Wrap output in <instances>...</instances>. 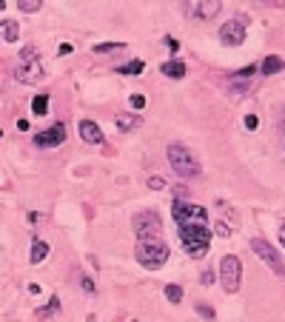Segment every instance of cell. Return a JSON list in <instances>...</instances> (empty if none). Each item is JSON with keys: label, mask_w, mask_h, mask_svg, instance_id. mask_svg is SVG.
I'll use <instances>...</instances> for the list:
<instances>
[{"label": "cell", "mask_w": 285, "mask_h": 322, "mask_svg": "<svg viewBox=\"0 0 285 322\" xmlns=\"http://www.w3.org/2000/svg\"><path fill=\"white\" fill-rule=\"evenodd\" d=\"M168 163H171L174 174L183 180H194L200 174V163L191 152H188V145L183 143H171L168 145Z\"/></svg>", "instance_id": "3957f363"}, {"label": "cell", "mask_w": 285, "mask_h": 322, "mask_svg": "<svg viewBox=\"0 0 285 322\" xmlns=\"http://www.w3.org/2000/svg\"><path fill=\"white\" fill-rule=\"evenodd\" d=\"M114 49H126V46H123V43H94L92 52L94 54H108V52H114Z\"/></svg>", "instance_id": "44dd1931"}, {"label": "cell", "mask_w": 285, "mask_h": 322, "mask_svg": "<svg viewBox=\"0 0 285 322\" xmlns=\"http://www.w3.org/2000/svg\"><path fill=\"white\" fill-rule=\"evenodd\" d=\"M251 248H254V254H257L259 260H262V263L274 271V274H277V276H285V263H282V256L277 254V248H274L271 243H266L262 237H254V240H251Z\"/></svg>", "instance_id": "8992f818"}, {"label": "cell", "mask_w": 285, "mask_h": 322, "mask_svg": "<svg viewBox=\"0 0 285 322\" xmlns=\"http://www.w3.org/2000/svg\"><path fill=\"white\" fill-rule=\"evenodd\" d=\"M214 228H217L220 237H231V228H228L226 223H214Z\"/></svg>", "instance_id": "4316f807"}, {"label": "cell", "mask_w": 285, "mask_h": 322, "mask_svg": "<svg viewBox=\"0 0 285 322\" xmlns=\"http://www.w3.org/2000/svg\"><path fill=\"white\" fill-rule=\"evenodd\" d=\"M146 94H131V109H146Z\"/></svg>", "instance_id": "d4e9b609"}, {"label": "cell", "mask_w": 285, "mask_h": 322, "mask_svg": "<svg viewBox=\"0 0 285 322\" xmlns=\"http://www.w3.org/2000/svg\"><path fill=\"white\" fill-rule=\"evenodd\" d=\"M134 256H137V263L143 265V268L157 271V268H163V265L168 263L171 251H168V245L163 243L160 237H146V240H137V245H134Z\"/></svg>", "instance_id": "7a4b0ae2"}, {"label": "cell", "mask_w": 285, "mask_h": 322, "mask_svg": "<svg viewBox=\"0 0 285 322\" xmlns=\"http://www.w3.org/2000/svg\"><path fill=\"white\" fill-rule=\"evenodd\" d=\"M131 228H134V234H137V240L160 237V231H163V220H160L157 211L143 208V211H137V214L131 217Z\"/></svg>", "instance_id": "5b68a950"}, {"label": "cell", "mask_w": 285, "mask_h": 322, "mask_svg": "<svg viewBox=\"0 0 285 322\" xmlns=\"http://www.w3.org/2000/svg\"><path fill=\"white\" fill-rule=\"evenodd\" d=\"M243 40H246V26H243V17H231L228 23L220 26V43L228 49H237L243 46Z\"/></svg>", "instance_id": "52a82bcc"}, {"label": "cell", "mask_w": 285, "mask_h": 322, "mask_svg": "<svg viewBox=\"0 0 285 322\" xmlns=\"http://www.w3.org/2000/svg\"><path fill=\"white\" fill-rule=\"evenodd\" d=\"M214 280H217V274H214V271H203V274H200V285H211Z\"/></svg>", "instance_id": "484cf974"}, {"label": "cell", "mask_w": 285, "mask_h": 322, "mask_svg": "<svg viewBox=\"0 0 285 322\" xmlns=\"http://www.w3.org/2000/svg\"><path fill=\"white\" fill-rule=\"evenodd\" d=\"M80 285H83V291H89V294L94 291V280H92V276H83V283H80Z\"/></svg>", "instance_id": "f1b7e54d"}, {"label": "cell", "mask_w": 285, "mask_h": 322, "mask_svg": "<svg viewBox=\"0 0 285 322\" xmlns=\"http://www.w3.org/2000/svg\"><path fill=\"white\" fill-rule=\"evenodd\" d=\"M140 123H143V117H137V114H120L117 117V132H134Z\"/></svg>", "instance_id": "9a60e30c"}, {"label": "cell", "mask_w": 285, "mask_h": 322, "mask_svg": "<svg viewBox=\"0 0 285 322\" xmlns=\"http://www.w3.org/2000/svg\"><path fill=\"white\" fill-rule=\"evenodd\" d=\"M166 180H163V177H151V180H148V188H151V191H163V188H166Z\"/></svg>", "instance_id": "cb8c5ba5"}, {"label": "cell", "mask_w": 285, "mask_h": 322, "mask_svg": "<svg viewBox=\"0 0 285 322\" xmlns=\"http://www.w3.org/2000/svg\"><path fill=\"white\" fill-rule=\"evenodd\" d=\"M220 283H223L226 294H237L239 291V285H243V263H239V256H234V254L223 256V263H220Z\"/></svg>", "instance_id": "277c9868"}, {"label": "cell", "mask_w": 285, "mask_h": 322, "mask_svg": "<svg viewBox=\"0 0 285 322\" xmlns=\"http://www.w3.org/2000/svg\"><path fill=\"white\" fill-rule=\"evenodd\" d=\"M72 43H60V49H57V54H72Z\"/></svg>", "instance_id": "4dcf8cb0"}, {"label": "cell", "mask_w": 285, "mask_h": 322, "mask_svg": "<svg viewBox=\"0 0 285 322\" xmlns=\"http://www.w3.org/2000/svg\"><path fill=\"white\" fill-rule=\"evenodd\" d=\"M180 243L194 260H203L211 245V223H191V225H177Z\"/></svg>", "instance_id": "6da1fadb"}, {"label": "cell", "mask_w": 285, "mask_h": 322, "mask_svg": "<svg viewBox=\"0 0 285 322\" xmlns=\"http://www.w3.org/2000/svg\"><path fill=\"white\" fill-rule=\"evenodd\" d=\"M0 137H3V132H0Z\"/></svg>", "instance_id": "d6a6232c"}, {"label": "cell", "mask_w": 285, "mask_h": 322, "mask_svg": "<svg viewBox=\"0 0 285 322\" xmlns=\"http://www.w3.org/2000/svg\"><path fill=\"white\" fill-rule=\"evenodd\" d=\"M0 9H6V0H0Z\"/></svg>", "instance_id": "1f68e13d"}, {"label": "cell", "mask_w": 285, "mask_h": 322, "mask_svg": "<svg viewBox=\"0 0 285 322\" xmlns=\"http://www.w3.org/2000/svg\"><path fill=\"white\" fill-rule=\"evenodd\" d=\"M63 140H66V125L63 123H54L52 128H43V132L34 134L37 148H57V145H63Z\"/></svg>", "instance_id": "ba28073f"}, {"label": "cell", "mask_w": 285, "mask_h": 322, "mask_svg": "<svg viewBox=\"0 0 285 322\" xmlns=\"http://www.w3.org/2000/svg\"><path fill=\"white\" fill-rule=\"evenodd\" d=\"M46 254H49V245L43 243V240H37V237H34V243H32V254H29V260H32V263H43V260H46Z\"/></svg>", "instance_id": "2e32d148"}, {"label": "cell", "mask_w": 285, "mask_h": 322, "mask_svg": "<svg viewBox=\"0 0 285 322\" xmlns=\"http://www.w3.org/2000/svg\"><path fill=\"white\" fill-rule=\"evenodd\" d=\"M282 69H285V60L279 57V54H268V57L262 60V66H259V72L271 77V74H279Z\"/></svg>", "instance_id": "4fadbf2b"}, {"label": "cell", "mask_w": 285, "mask_h": 322, "mask_svg": "<svg viewBox=\"0 0 285 322\" xmlns=\"http://www.w3.org/2000/svg\"><path fill=\"white\" fill-rule=\"evenodd\" d=\"M34 60H37V52H34L32 46H26L20 52V63H34Z\"/></svg>", "instance_id": "7402d4cb"}, {"label": "cell", "mask_w": 285, "mask_h": 322, "mask_svg": "<svg viewBox=\"0 0 285 322\" xmlns=\"http://www.w3.org/2000/svg\"><path fill=\"white\" fill-rule=\"evenodd\" d=\"M197 311H200V316H206V319H214V311L208 308V305H197Z\"/></svg>", "instance_id": "83f0119b"}, {"label": "cell", "mask_w": 285, "mask_h": 322, "mask_svg": "<svg viewBox=\"0 0 285 322\" xmlns=\"http://www.w3.org/2000/svg\"><path fill=\"white\" fill-rule=\"evenodd\" d=\"M46 112H49V94H37V97L32 100V114L43 117Z\"/></svg>", "instance_id": "e0dca14e"}, {"label": "cell", "mask_w": 285, "mask_h": 322, "mask_svg": "<svg viewBox=\"0 0 285 322\" xmlns=\"http://www.w3.org/2000/svg\"><path fill=\"white\" fill-rule=\"evenodd\" d=\"M77 128H80V137L86 140L89 145H100V143H103V128H100L94 120H80Z\"/></svg>", "instance_id": "30bf717a"}, {"label": "cell", "mask_w": 285, "mask_h": 322, "mask_svg": "<svg viewBox=\"0 0 285 322\" xmlns=\"http://www.w3.org/2000/svg\"><path fill=\"white\" fill-rule=\"evenodd\" d=\"M220 9H223V3H194L188 9V14H194L200 20H211L214 14H220Z\"/></svg>", "instance_id": "8fae6325"}, {"label": "cell", "mask_w": 285, "mask_h": 322, "mask_svg": "<svg viewBox=\"0 0 285 322\" xmlns=\"http://www.w3.org/2000/svg\"><path fill=\"white\" fill-rule=\"evenodd\" d=\"M14 80L23 85H34L43 80V63L40 60H34V63H20L17 69H14Z\"/></svg>", "instance_id": "9c48e42d"}, {"label": "cell", "mask_w": 285, "mask_h": 322, "mask_svg": "<svg viewBox=\"0 0 285 322\" xmlns=\"http://www.w3.org/2000/svg\"><path fill=\"white\" fill-rule=\"evenodd\" d=\"M166 299L168 303H183V288H180V285H166Z\"/></svg>", "instance_id": "ffe728a7"}, {"label": "cell", "mask_w": 285, "mask_h": 322, "mask_svg": "<svg viewBox=\"0 0 285 322\" xmlns=\"http://www.w3.org/2000/svg\"><path fill=\"white\" fill-rule=\"evenodd\" d=\"M243 125H246L248 132H254V128H257V125H259V117H257V114H246V120H243Z\"/></svg>", "instance_id": "603a6c76"}, {"label": "cell", "mask_w": 285, "mask_h": 322, "mask_svg": "<svg viewBox=\"0 0 285 322\" xmlns=\"http://www.w3.org/2000/svg\"><path fill=\"white\" fill-rule=\"evenodd\" d=\"M277 231H279V243H282V248H285V220H279Z\"/></svg>", "instance_id": "f546056e"}, {"label": "cell", "mask_w": 285, "mask_h": 322, "mask_svg": "<svg viewBox=\"0 0 285 322\" xmlns=\"http://www.w3.org/2000/svg\"><path fill=\"white\" fill-rule=\"evenodd\" d=\"M160 72L166 74V77H171V80H183L186 77V63H183V60H168V63H163V66H160Z\"/></svg>", "instance_id": "7c38bea8"}, {"label": "cell", "mask_w": 285, "mask_h": 322, "mask_svg": "<svg viewBox=\"0 0 285 322\" xmlns=\"http://www.w3.org/2000/svg\"><path fill=\"white\" fill-rule=\"evenodd\" d=\"M143 69H146V63H143V60H131V63H126V66H120L117 72H120V74H131V77H134V74H140Z\"/></svg>", "instance_id": "d6986e66"}, {"label": "cell", "mask_w": 285, "mask_h": 322, "mask_svg": "<svg viewBox=\"0 0 285 322\" xmlns=\"http://www.w3.org/2000/svg\"><path fill=\"white\" fill-rule=\"evenodd\" d=\"M17 9H20L23 14H34V12H40V9H43V0H20Z\"/></svg>", "instance_id": "ac0fdd59"}, {"label": "cell", "mask_w": 285, "mask_h": 322, "mask_svg": "<svg viewBox=\"0 0 285 322\" xmlns=\"http://www.w3.org/2000/svg\"><path fill=\"white\" fill-rule=\"evenodd\" d=\"M0 37L6 40V43H14L20 37V23L17 20H3L0 23Z\"/></svg>", "instance_id": "5bb4252c"}]
</instances>
